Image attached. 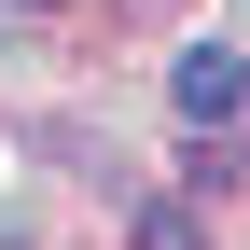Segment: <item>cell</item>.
<instances>
[{
  "instance_id": "2",
  "label": "cell",
  "mask_w": 250,
  "mask_h": 250,
  "mask_svg": "<svg viewBox=\"0 0 250 250\" xmlns=\"http://www.w3.org/2000/svg\"><path fill=\"white\" fill-rule=\"evenodd\" d=\"M139 250H208V223H195V195H153V208H139Z\"/></svg>"
},
{
  "instance_id": "3",
  "label": "cell",
  "mask_w": 250,
  "mask_h": 250,
  "mask_svg": "<svg viewBox=\"0 0 250 250\" xmlns=\"http://www.w3.org/2000/svg\"><path fill=\"white\" fill-rule=\"evenodd\" d=\"M0 14H56V0H0Z\"/></svg>"
},
{
  "instance_id": "1",
  "label": "cell",
  "mask_w": 250,
  "mask_h": 250,
  "mask_svg": "<svg viewBox=\"0 0 250 250\" xmlns=\"http://www.w3.org/2000/svg\"><path fill=\"white\" fill-rule=\"evenodd\" d=\"M167 98H181V125L223 139V125L250 111V56H236V42H181V56H167Z\"/></svg>"
}]
</instances>
